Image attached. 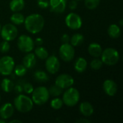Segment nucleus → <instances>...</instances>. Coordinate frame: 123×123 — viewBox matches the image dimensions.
I'll return each instance as SVG.
<instances>
[{
	"label": "nucleus",
	"instance_id": "0eeeda50",
	"mask_svg": "<svg viewBox=\"0 0 123 123\" xmlns=\"http://www.w3.org/2000/svg\"><path fill=\"white\" fill-rule=\"evenodd\" d=\"M17 47L20 51L27 53L34 49L35 43L31 37L26 35H22L18 37Z\"/></svg>",
	"mask_w": 123,
	"mask_h": 123
},
{
	"label": "nucleus",
	"instance_id": "a878e982",
	"mask_svg": "<svg viewBox=\"0 0 123 123\" xmlns=\"http://www.w3.org/2000/svg\"><path fill=\"white\" fill-rule=\"evenodd\" d=\"M34 79L38 82H46L48 81L49 78L48 74L43 71H37L34 74Z\"/></svg>",
	"mask_w": 123,
	"mask_h": 123
},
{
	"label": "nucleus",
	"instance_id": "9b49d317",
	"mask_svg": "<svg viewBox=\"0 0 123 123\" xmlns=\"http://www.w3.org/2000/svg\"><path fill=\"white\" fill-rule=\"evenodd\" d=\"M74 84V78L66 74H63L59 75L55 81V84L61 88L62 89H68L71 86H72Z\"/></svg>",
	"mask_w": 123,
	"mask_h": 123
},
{
	"label": "nucleus",
	"instance_id": "37998d69",
	"mask_svg": "<svg viewBox=\"0 0 123 123\" xmlns=\"http://www.w3.org/2000/svg\"><path fill=\"white\" fill-rule=\"evenodd\" d=\"M1 25H0V32H1Z\"/></svg>",
	"mask_w": 123,
	"mask_h": 123
},
{
	"label": "nucleus",
	"instance_id": "c85d7f7f",
	"mask_svg": "<svg viewBox=\"0 0 123 123\" xmlns=\"http://www.w3.org/2000/svg\"><path fill=\"white\" fill-rule=\"evenodd\" d=\"M100 1L101 0H84V4L87 9L93 10L97 8L100 3Z\"/></svg>",
	"mask_w": 123,
	"mask_h": 123
},
{
	"label": "nucleus",
	"instance_id": "f257e3e1",
	"mask_svg": "<svg viewBox=\"0 0 123 123\" xmlns=\"http://www.w3.org/2000/svg\"><path fill=\"white\" fill-rule=\"evenodd\" d=\"M25 27L27 32L37 34L41 32L45 25L43 17L39 14H32L25 18Z\"/></svg>",
	"mask_w": 123,
	"mask_h": 123
},
{
	"label": "nucleus",
	"instance_id": "4be33fe9",
	"mask_svg": "<svg viewBox=\"0 0 123 123\" xmlns=\"http://www.w3.org/2000/svg\"><path fill=\"white\" fill-rule=\"evenodd\" d=\"M14 83L10 79H9L7 78H4L1 81V88L4 92H6V93L11 92L14 89Z\"/></svg>",
	"mask_w": 123,
	"mask_h": 123
},
{
	"label": "nucleus",
	"instance_id": "79ce46f5",
	"mask_svg": "<svg viewBox=\"0 0 123 123\" xmlns=\"http://www.w3.org/2000/svg\"><path fill=\"white\" fill-rule=\"evenodd\" d=\"M120 25H121V26L123 25V19L120 20Z\"/></svg>",
	"mask_w": 123,
	"mask_h": 123
},
{
	"label": "nucleus",
	"instance_id": "c03bdc74",
	"mask_svg": "<svg viewBox=\"0 0 123 123\" xmlns=\"http://www.w3.org/2000/svg\"><path fill=\"white\" fill-rule=\"evenodd\" d=\"M76 1H81V0H76Z\"/></svg>",
	"mask_w": 123,
	"mask_h": 123
},
{
	"label": "nucleus",
	"instance_id": "20e7f679",
	"mask_svg": "<svg viewBox=\"0 0 123 123\" xmlns=\"http://www.w3.org/2000/svg\"><path fill=\"white\" fill-rule=\"evenodd\" d=\"M50 97L48 89L45 86H38L34 89L32 92V100L37 105H43L45 104Z\"/></svg>",
	"mask_w": 123,
	"mask_h": 123
},
{
	"label": "nucleus",
	"instance_id": "f3484780",
	"mask_svg": "<svg viewBox=\"0 0 123 123\" xmlns=\"http://www.w3.org/2000/svg\"><path fill=\"white\" fill-rule=\"evenodd\" d=\"M88 52L94 58H99L102 53V46L97 43H92L88 47Z\"/></svg>",
	"mask_w": 123,
	"mask_h": 123
},
{
	"label": "nucleus",
	"instance_id": "c756f323",
	"mask_svg": "<svg viewBox=\"0 0 123 123\" xmlns=\"http://www.w3.org/2000/svg\"><path fill=\"white\" fill-rule=\"evenodd\" d=\"M103 62L99 58H94L90 63V67L93 70H99L103 66Z\"/></svg>",
	"mask_w": 123,
	"mask_h": 123
},
{
	"label": "nucleus",
	"instance_id": "dca6fc26",
	"mask_svg": "<svg viewBox=\"0 0 123 123\" xmlns=\"http://www.w3.org/2000/svg\"><path fill=\"white\" fill-rule=\"evenodd\" d=\"M79 112L84 117H90L93 115L94 110L92 104L88 102H84L79 106Z\"/></svg>",
	"mask_w": 123,
	"mask_h": 123
},
{
	"label": "nucleus",
	"instance_id": "39448f33",
	"mask_svg": "<svg viewBox=\"0 0 123 123\" xmlns=\"http://www.w3.org/2000/svg\"><path fill=\"white\" fill-rule=\"evenodd\" d=\"M80 99V94L79 92L73 87L68 88L66 92L63 94V102L67 107H72L77 105Z\"/></svg>",
	"mask_w": 123,
	"mask_h": 123
},
{
	"label": "nucleus",
	"instance_id": "6e6552de",
	"mask_svg": "<svg viewBox=\"0 0 123 123\" xmlns=\"http://www.w3.org/2000/svg\"><path fill=\"white\" fill-rule=\"evenodd\" d=\"M18 34L17 28L13 24H6L1 29L0 35L4 40L8 42L14 40Z\"/></svg>",
	"mask_w": 123,
	"mask_h": 123
},
{
	"label": "nucleus",
	"instance_id": "7c9ffc66",
	"mask_svg": "<svg viewBox=\"0 0 123 123\" xmlns=\"http://www.w3.org/2000/svg\"><path fill=\"white\" fill-rule=\"evenodd\" d=\"M63 105V100L60 98H55L51 100L50 102V106L53 109V110H60L62 108Z\"/></svg>",
	"mask_w": 123,
	"mask_h": 123
},
{
	"label": "nucleus",
	"instance_id": "a18cd8bd",
	"mask_svg": "<svg viewBox=\"0 0 123 123\" xmlns=\"http://www.w3.org/2000/svg\"><path fill=\"white\" fill-rule=\"evenodd\" d=\"M0 101H1V95H0Z\"/></svg>",
	"mask_w": 123,
	"mask_h": 123
},
{
	"label": "nucleus",
	"instance_id": "f8f14e48",
	"mask_svg": "<svg viewBox=\"0 0 123 123\" xmlns=\"http://www.w3.org/2000/svg\"><path fill=\"white\" fill-rule=\"evenodd\" d=\"M45 61V68L48 73L51 74H56L60 69V61L55 55L48 56Z\"/></svg>",
	"mask_w": 123,
	"mask_h": 123
},
{
	"label": "nucleus",
	"instance_id": "6ab92c4d",
	"mask_svg": "<svg viewBox=\"0 0 123 123\" xmlns=\"http://www.w3.org/2000/svg\"><path fill=\"white\" fill-rule=\"evenodd\" d=\"M88 63L86 60L83 57L78 58L74 63V69L78 73H83L86 71Z\"/></svg>",
	"mask_w": 123,
	"mask_h": 123
},
{
	"label": "nucleus",
	"instance_id": "5701e85b",
	"mask_svg": "<svg viewBox=\"0 0 123 123\" xmlns=\"http://www.w3.org/2000/svg\"><path fill=\"white\" fill-rule=\"evenodd\" d=\"M10 21L13 25H19L24 23L25 22V17L22 14L19 12H14L10 17Z\"/></svg>",
	"mask_w": 123,
	"mask_h": 123
},
{
	"label": "nucleus",
	"instance_id": "7ed1b4c3",
	"mask_svg": "<svg viewBox=\"0 0 123 123\" xmlns=\"http://www.w3.org/2000/svg\"><path fill=\"white\" fill-rule=\"evenodd\" d=\"M100 57L103 63L109 66L116 65L120 60L119 52L112 48H107L102 50Z\"/></svg>",
	"mask_w": 123,
	"mask_h": 123
},
{
	"label": "nucleus",
	"instance_id": "cd10ccee",
	"mask_svg": "<svg viewBox=\"0 0 123 123\" xmlns=\"http://www.w3.org/2000/svg\"><path fill=\"white\" fill-rule=\"evenodd\" d=\"M48 92H49V94L53 96V97H58L60 96L62 93H63V89L61 88H60L59 86H58L57 85H53L51 86L49 89H48Z\"/></svg>",
	"mask_w": 123,
	"mask_h": 123
},
{
	"label": "nucleus",
	"instance_id": "bb28decb",
	"mask_svg": "<svg viewBox=\"0 0 123 123\" xmlns=\"http://www.w3.org/2000/svg\"><path fill=\"white\" fill-rule=\"evenodd\" d=\"M27 68L23 64H19L14 68V74L17 76H23L27 73Z\"/></svg>",
	"mask_w": 123,
	"mask_h": 123
},
{
	"label": "nucleus",
	"instance_id": "ea45409f",
	"mask_svg": "<svg viewBox=\"0 0 123 123\" xmlns=\"http://www.w3.org/2000/svg\"><path fill=\"white\" fill-rule=\"evenodd\" d=\"M22 123V121H21V120H11L9 123Z\"/></svg>",
	"mask_w": 123,
	"mask_h": 123
},
{
	"label": "nucleus",
	"instance_id": "ddd939ff",
	"mask_svg": "<svg viewBox=\"0 0 123 123\" xmlns=\"http://www.w3.org/2000/svg\"><path fill=\"white\" fill-rule=\"evenodd\" d=\"M103 90L110 97H114L117 92V84L111 79H107L103 83Z\"/></svg>",
	"mask_w": 123,
	"mask_h": 123
},
{
	"label": "nucleus",
	"instance_id": "1a4fd4ad",
	"mask_svg": "<svg viewBox=\"0 0 123 123\" xmlns=\"http://www.w3.org/2000/svg\"><path fill=\"white\" fill-rule=\"evenodd\" d=\"M59 55L60 58L66 62L72 61L75 55L74 46L69 43H63L59 48Z\"/></svg>",
	"mask_w": 123,
	"mask_h": 123
},
{
	"label": "nucleus",
	"instance_id": "c9c22d12",
	"mask_svg": "<svg viewBox=\"0 0 123 123\" xmlns=\"http://www.w3.org/2000/svg\"><path fill=\"white\" fill-rule=\"evenodd\" d=\"M77 6H78V3H77V1H76V0H71V1L69 2L68 6H69V8H70V9H71V10L76 9V7H77Z\"/></svg>",
	"mask_w": 123,
	"mask_h": 123
},
{
	"label": "nucleus",
	"instance_id": "393cba45",
	"mask_svg": "<svg viewBox=\"0 0 123 123\" xmlns=\"http://www.w3.org/2000/svg\"><path fill=\"white\" fill-rule=\"evenodd\" d=\"M84 37L83 35L80 33H76L71 37V38H70L71 45H73L74 47L81 45L84 43Z\"/></svg>",
	"mask_w": 123,
	"mask_h": 123
},
{
	"label": "nucleus",
	"instance_id": "4c0bfd02",
	"mask_svg": "<svg viewBox=\"0 0 123 123\" xmlns=\"http://www.w3.org/2000/svg\"><path fill=\"white\" fill-rule=\"evenodd\" d=\"M35 44H36L37 45H43V40L41 38V37H37V38H36L35 39Z\"/></svg>",
	"mask_w": 123,
	"mask_h": 123
},
{
	"label": "nucleus",
	"instance_id": "a19ab883",
	"mask_svg": "<svg viewBox=\"0 0 123 123\" xmlns=\"http://www.w3.org/2000/svg\"><path fill=\"white\" fill-rule=\"evenodd\" d=\"M0 123H6V120L0 118Z\"/></svg>",
	"mask_w": 123,
	"mask_h": 123
},
{
	"label": "nucleus",
	"instance_id": "b1692460",
	"mask_svg": "<svg viewBox=\"0 0 123 123\" xmlns=\"http://www.w3.org/2000/svg\"><path fill=\"white\" fill-rule=\"evenodd\" d=\"M34 54L35 55V56L41 60H45L48 57V52L47 49L41 45H39L35 49Z\"/></svg>",
	"mask_w": 123,
	"mask_h": 123
},
{
	"label": "nucleus",
	"instance_id": "e433bc0d",
	"mask_svg": "<svg viewBox=\"0 0 123 123\" xmlns=\"http://www.w3.org/2000/svg\"><path fill=\"white\" fill-rule=\"evenodd\" d=\"M14 91L16 92V93L17 94H21L23 92V87L21 85H17L15 87H14Z\"/></svg>",
	"mask_w": 123,
	"mask_h": 123
},
{
	"label": "nucleus",
	"instance_id": "58836bf2",
	"mask_svg": "<svg viewBox=\"0 0 123 123\" xmlns=\"http://www.w3.org/2000/svg\"><path fill=\"white\" fill-rule=\"evenodd\" d=\"M76 123H90L91 121L87 120V119H79V120H76Z\"/></svg>",
	"mask_w": 123,
	"mask_h": 123
},
{
	"label": "nucleus",
	"instance_id": "f03ea898",
	"mask_svg": "<svg viewBox=\"0 0 123 123\" xmlns=\"http://www.w3.org/2000/svg\"><path fill=\"white\" fill-rule=\"evenodd\" d=\"M33 102L31 98L23 94H19L14 100L16 110L21 113H27L33 108Z\"/></svg>",
	"mask_w": 123,
	"mask_h": 123
},
{
	"label": "nucleus",
	"instance_id": "4468645a",
	"mask_svg": "<svg viewBox=\"0 0 123 123\" xmlns=\"http://www.w3.org/2000/svg\"><path fill=\"white\" fill-rule=\"evenodd\" d=\"M66 0H49V6L52 12L61 14L66 7Z\"/></svg>",
	"mask_w": 123,
	"mask_h": 123
},
{
	"label": "nucleus",
	"instance_id": "412c9836",
	"mask_svg": "<svg viewBox=\"0 0 123 123\" xmlns=\"http://www.w3.org/2000/svg\"><path fill=\"white\" fill-rule=\"evenodd\" d=\"M108 35L110 37L116 39L118 38L121 35V30L120 27L116 24H112L109 26L107 30Z\"/></svg>",
	"mask_w": 123,
	"mask_h": 123
},
{
	"label": "nucleus",
	"instance_id": "aec40b11",
	"mask_svg": "<svg viewBox=\"0 0 123 123\" xmlns=\"http://www.w3.org/2000/svg\"><path fill=\"white\" fill-rule=\"evenodd\" d=\"M24 0H12L9 3V8L13 12H19L25 7Z\"/></svg>",
	"mask_w": 123,
	"mask_h": 123
},
{
	"label": "nucleus",
	"instance_id": "423d86ee",
	"mask_svg": "<svg viewBox=\"0 0 123 123\" xmlns=\"http://www.w3.org/2000/svg\"><path fill=\"white\" fill-rule=\"evenodd\" d=\"M14 65V61L12 57L9 55L1 57L0 58V74L2 76H9L12 74Z\"/></svg>",
	"mask_w": 123,
	"mask_h": 123
},
{
	"label": "nucleus",
	"instance_id": "2eb2a0df",
	"mask_svg": "<svg viewBox=\"0 0 123 123\" xmlns=\"http://www.w3.org/2000/svg\"><path fill=\"white\" fill-rule=\"evenodd\" d=\"M14 108L11 103H5L0 107V118L7 120L14 115Z\"/></svg>",
	"mask_w": 123,
	"mask_h": 123
},
{
	"label": "nucleus",
	"instance_id": "2f4dec72",
	"mask_svg": "<svg viewBox=\"0 0 123 123\" xmlns=\"http://www.w3.org/2000/svg\"><path fill=\"white\" fill-rule=\"evenodd\" d=\"M10 45L8 41L4 40L0 43V52L2 53H6L9 51Z\"/></svg>",
	"mask_w": 123,
	"mask_h": 123
},
{
	"label": "nucleus",
	"instance_id": "72a5a7b5",
	"mask_svg": "<svg viewBox=\"0 0 123 123\" xmlns=\"http://www.w3.org/2000/svg\"><path fill=\"white\" fill-rule=\"evenodd\" d=\"M37 5L41 9H47L49 6L48 0H37Z\"/></svg>",
	"mask_w": 123,
	"mask_h": 123
},
{
	"label": "nucleus",
	"instance_id": "473e14b6",
	"mask_svg": "<svg viewBox=\"0 0 123 123\" xmlns=\"http://www.w3.org/2000/svg\"><path fill=\"white\" fill-rule=\"evenodd\" d=\"M22 87H23V91H24L26 94H32V92L33 90H34V88H33L32 85L31 84H30V83L25 84Z\"/></svg>",
	"mask_w": 123,
	"mask_h": 123
},
{
	"label": "nucleus",
	"instance_id": "a211bd4d",
	"mask_svg": "<svg viewBox=\"0 0 123 123\" xmlns=\"http://www.w3.org/2000/svg\"><path fill=\"white\" fill-rule=\"evenodd\" d=\"M22 63L23 65L27 68H33L35 64H36V56L34 53H27L25 55L22 60Z\"/></svg>",
	"mask_w": 123,
	"mask_h": 123
},
{
	"label": "nucleus",
	"instance_id": "9d476101",
	"mask_svg": "<svg viewBox=\"0 0 123 123\" xmlns=\"http://www.w3.org/2000/svg\"><path fill=\"white\" fill-rule=\"evenodd\" d=\"M65 22L67 27L71 30H76L81 27L82 19L81 17L76 13H69L65 18Z\"/></svg>",
	"mask_w": 123,
	"mask_h": 123
},
{
	"label": "nucleus",
	"instance_id": "f704fd0d",
	"mask_svg": "<svg viewBox=\"0 0 123 123\" xmlns=\"http://www.w3.org/2000/svg\"><path fill=\"white\" fill-rule=\"evenodd\" d=\"M70 36L68 34H63L61 37V42L62 43H69L70 42Z\"/></svg>",
	"mask_w": 123,
	"mask_h": 123
}]
</instances>
